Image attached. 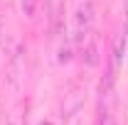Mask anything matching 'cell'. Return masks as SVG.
Returning a JSON list of instances; mask_svg holds the SVG:
<instances>
[{
  "label": "cell",
  "mask_w": 128,
  "mask_h": 125,
  "mask_svg": "<svg viewBox=\"0 0 128 125\" xmlns=\"http://www.w3.org/2000/svg\"><path fill=\"white\" fill-rule=\"evenodd\" d=\"M91 25H94V2L86 0L74 12V20H72V42L74 44L84 42V37L91 32Z\"/></svg>",
  "instance_id": "6da1fadb"
},
{
  "label": "cell",
  "mask_w": 128,
  "mask_h": 125,
  "mask_svg": "<svg viewBox=\"0 0 128 125\" xmlns=\"http://www.w3.org/2000/svg\"><path fill=\"white\" fill-rule=\"evenodd\" d=\"M44 2H47V10H49V25L57 30L64 15V0H44Z\"/></svg>",
  "instance_id": "7a4b0ae2"
},
{
  "label": "cell",
  "mask_w": 128,
  "mask_h": 125,
  "mask_svg": "<svg viewBox=\"0 0 128 125\" xmlns=\"http://www.w3.org/2000/svg\"><path fill=\"white\" fill-rule=\"evenodd\" d=\"M20 5H22V12L27 17H32V12H34V5H37V0H20Z\"/></svg>",
  "instance_id": "3957f363"
},
{
  "label": "cell",
  "mask_w": 128,
  "mask_h": 125,
  "mask_svg": "<svg viewBox=\"0 0 128 125\" xmlns=\"http://www.w3.org/2000/svg\"><path fill=\"white\" fill-rule=\"evenodd\" d=\"M0 47H2V22H0Z\"/></svg>",
  "instance_id": "277c9868"
},
{
  "label": "cell",
  "mask_w": 128,
  "mask_h": 125,
  "mask_svg": "<svg viewBox=\"0 0 128 125\" xmlns=\"http://www.w3.org/2000/svg\"><path fill=\"white\" fill-rule=\"evenodd\" d=\"M104 125H113V123H111V120H108V118H106V123H104Z\"/></svg>",
  "instance_id": "5b68a950"
},
{
  "label": "cell",
  "mask_w": 128,
  "mask_h": 125,
  "mask_svg": "<svg viewBox=\"0 0 128 125\" xmlns=\"http://www.w3.org/2000/svg\"><path fill=\"white\" fill-rule=\"evenodd\" d=\"M42 125H52V123H42Z\"/></svg>",
  "instance_id": "8992f818"
}]
</instances>
